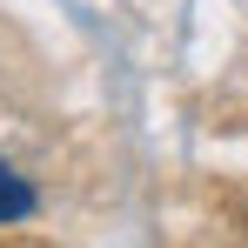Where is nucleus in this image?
<instances>
[{
	"mask_svg": "<svg viewBox=\"0 0 248 248\" xmlns=\"http://www.w3.org/2000/svg\"><path fill=\"white\" fill-rule=\"evenodd\" d=\"M27 215H34V181L0 161V228H7V221H27Z\"/></svg>",
	"mask_w": 248,
	"mask_h": 248,
	"instance_id": "obj_1",
	"label": "nucleus"
}]
</instances>
